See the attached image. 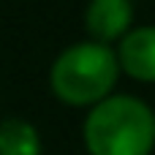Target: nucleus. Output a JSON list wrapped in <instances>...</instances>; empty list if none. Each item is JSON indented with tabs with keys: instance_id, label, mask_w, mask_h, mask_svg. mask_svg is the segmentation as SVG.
<instances>
[{
	"instance_id": "7ed1b4c3",
	"label": "nucleus",
	"mask_w": 155,
	"mask_h": 155,
	"mask_svg": "<svg viewBox=\"0 0 155 155\" xmlns=\"http://www.w3.org/2000/svg\"><path fill=\"white\" fill-rule=\"evenodd\" d=\"M117 65L120 74H128L136 82H155V25L131 27L117 44Z\"/></svg>"
},
{
	"instance_id": "f257e3e1",
	"label": "nucleus",
	"mask_w": 155,
	"mask_h": 155,
	"mask_svg": "<svg viewBox=\"0 0 155 155\" xmlns=\"http://www.w3.org/2000/svg\"><path fill=\"white\" fill-rule=\"evenodd\" d=\"M82 139L90 155H150L155 150V112L136 95L112 93L90 106Z\"/></svg>"
},
{
	"instance_id": "39448f33",
	"label": "nucleus",
	"mask_w": 155,
	"mask_h": 155,
	"mask_svg": "<svg viewBox=\"0 0 155 155\" xmlns=\"http://www.w3.org/2000/svg\"><path fill=\"white\" fill-rule=\"evenodd\" d=\"M41 134L30 120L8 117L0 123V155H41Z\"/></svg>"
},
{
	"instance_id": "f03ea898",
	"label": "nucleus",
	"mask_w": 155,
	"mask_h": 155,
	"mask_svg": "<svg viewBox=\"0 0 155 155\" xmlns=\"http://www.w3.org/2000/svg\"><path fill=\"white\" fill-rule=\"evenodd\" d=\"M120 79L114 49L98 41H79L57 54L49 71L52 93L68 106H95L112 95Z\"/></svg>"
},
{
	"instance_id": "20e7f679",
	"label": "nucleus",
	"mask_w": 155,
	"mask_h": 155,
	"mask_svg": "<svg viewBox=\"0 0 155 155\" xmlns=\"http://www.w3.org/2000/svg\"><path fill=\"white\" fill-rule=\"evenodd\" d=\"M134 27V5L131 0H90L84 11V30L90 41L114 44Z\"/></svg>"
}]
</instances>
